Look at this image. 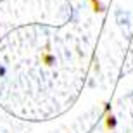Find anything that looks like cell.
<instances>
[{
  "mask_svg": "<svg viewBox=\"0 0 133 133\" xmlns=\"http://www.w3.org/2000/svg\"><path fill=\"white\" fill-rule=\"evenodd\" d=\"M90 2H92V5H94V10H95V12H102V5H100L99 4V0H90Z\"/></svg>",
  "mask_w": 133,
  "mask_h": 133,
  "instance_id": "1",
  "label": "cell"
},
{
  "mask_svg": "<svg viewBox=\"0 0 133 133\" xmlns=\"http://www.w3.org/2000/svg\"><path fill=\"white\" fill-rule=\"evenodd\" d=\"M105 126H107V128H114V126H116V119H114L112 116H109L107 121H105Z\"/></svg>",
  "mask_w": 133,
  "mask_h": 133,
  "instance_id": "2",
  "label": "cell"
},
{
  "mask_svg": "<svg viewBox=\"0 0 133 133\" xmlns=\"http://www.w3.org/2000/svg\"><path fill=\"white\" fill-rule=\"evenodd\" d=\"M43 61H45L49 66H52V62H54V57H52V55H49V54H45V55H43Z\"/></svg>",
  "mask_w": 133,
  "mask_h": 133,
  "instance_id": "3",
  "label": "cell"
},
{
  "mask_svg": "<svg viewBox=\"0 0 133 133\" xmlns=\"http://www.w3.org/2000/svg\"><path fill=\"white\" fill-rule=\"evenodd\" d=\"M4 74H5V68L2 66V68H0V76H4Z\"/></svg>",
  "mask_w": 133,
  "mask_h": 133,
  "instance_id": "4",
  "label": "cell"
}]
</instances>
